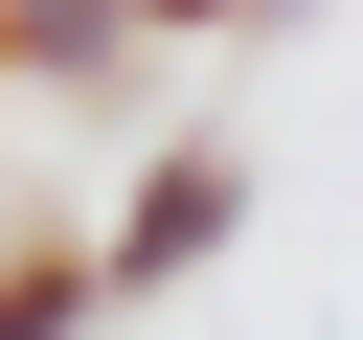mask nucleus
Instances as JSON below:
<instances>
[{
	"label": "nucleus",
	"instance_id": "obj_1",
	"mask_svg": "<svg viewBox=\"0 0 363 340\" xmlns=\"http://www.w3.org/2000/svg\"><path fill=\"white\" fill-rule=\"evenodd\" d=\"M227 227H250V159H227V136H159V159H136V204H113L91 249H113V295H182Z\"/></svg>",
	"mask_w": 363,
	"mask_h": 340
},
{
	"label": "nucleus",
	"instance_id": "obj_2",
	"mask_svg": "<svg viewBox=\"0 0 363 340\" xmlns=\"http://www.w3.org/2000/svg\"><path fill=\"white\" fill-rule=\"evenodd\" d=\"M0 68H23V91H136L159 23H113V0H0Z\"/></svg>",
	"mask_w": 363,
	"mask_h": 340
},
{
	"label": "nucleus",
	"instance_id": "obj_3",
	"mask_svg": "<svg viewBox=\"0 0 363 340\" xmlns=\"http://www.w3.org/2000/svg\"><path fill=\"white\" fill-rule=\"evenodd\" d=\"M113 317V249H0V340H91Z\"/></svg>",
	"mask_w": 363,
	"mask_h": 340
}]
</instances>
